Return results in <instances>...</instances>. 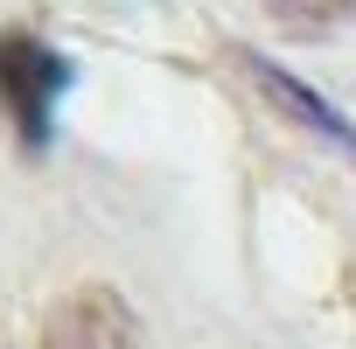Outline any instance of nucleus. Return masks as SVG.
I'll use <instances>...</instances> for the list:
<instances>
[{
    "label": "nucleus",
    "mask_w": 356,
    "mask_h": 349,
    "mask_svg": "<svg viewBox=\"0 0 356 349\" xmlns=\"http://www.w3.org/2000/svg\"><path fill=\"white\" fill-rule=\"evenodd\" d=\"M63 91H70V63L42 35L0 29V112H8V126H15V140L29 154L49 147V126H56Z\"/></svg>",
    "instance_id": "1"
},
{
    "label": "nucleus",
    "mask_w": 356,
    "mask_h": 349,
    "mask_svg": "<svg viewBox=\"0 0 356 349\" xmlns=\"http://www.w3.org/2000/svg\"><path fill=\"white\" fill-rule=\"evenodd\" d=\"M35 349H140V321L112 286H70L49 314H42V342Z\"/></svg>",
    "instance_id": "2"
},
{
    "label": "nucleus",
    "mask_w": 356,
    "mask_h": 349,
    "mask_svg": "<svg viewBox=\"0 0 356 349\" xmlns=\"http://www.w3.org/2000/svg\"><path fill=\"white\" fill-rule=\"evenodd\" d=\"M238 70H245V77H252V84H259V91L300 126V133H314V140H328L342 161H356V119H342L314 84H300L293 70H280V63H266V56H252V49H238Z\"/></svg>",
    "instance_id": "3"
},
{
    "label": "nucleus",
    "mask_w": 356,
    "mask_h": 349,
    "mask_svg": "<svg viewBox=\"0 0 356 349\" xmlns=\"http://www.w3.org/2000/svg\"><path fill=\"white\" fill-rule=\"evenodd\" d=\"M266 15L293 35H321V29H342L356 22V0H266Z\"/></svg>",
    "instance_id": "4"
}]
</instances>
